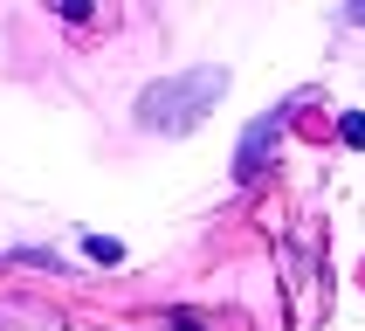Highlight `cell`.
Segmentation results:
<instances>
[{"mask_svg": "<svg viewBox=\"0 0 365 331\" xmlns=\"http://www.w3.org/2000/svg\"><path fill=\"white\" fill-rule=\"evenodd\" d=\"M221 90H227V69H214V62L180 69V76H159V83L138 97V124H145V131H186V124L200 118Z\"/></svg>", "mask_w": 365, "mask_h": 331, "instance_id": "6da1fadb", "label": "cell"}, {"mask_svg": "<svg viewBox=\"0 0 365 331\" xmlns=\"http://www.w3.org/2000/svg\"><path fill=\"white\" fill-rule=\"evenodd\" d=\"M276 138H283V118H255V124H248L242 152H235V180H255V173H262V159L276 152Z\"/></svg>", "mask_w": 365, "mask_h": 331, "instance_id": "7a4b0ae2", "label": "cell"}, {"mask_svg": "<svg viewBox=\"0 0 365 331\" xmlns=\"http://www.w3.org/2000/svg\"><path fill=\"white\" fill-rule=\"evenodd\" d=\"M345 145H359V152H365V118H359V111H345Z\"/></svg>", "mask_w": 365, "mask_h": 331, "instance_id": "3957f363", "label": "cell"}, {"mask_svg": "<svg viewBox=\"0 0 365 331\" xmlns=\"http://www.w3.org/2000/svg\"><path fill=\"white\" fill-rule=\"evenodd\" d=\"M351 21H359V28H365V0H351Z\"/></svg>", "mask_w": 365, "mask_h": 331, "instance_id": "277c9868", "label": "cell"}, {"mask_svg": "<svg viewBox=\"0 0 365 331\" xmlns=\"http://www.w3.org/2000/svg\"><path fill=\"white\" fill-rule=\"evenodd\" d=\"M180 331H200V325H193V317H180Z\"/></svg>", "mask_w": 365, "mask_h": 331, "instance_id": "5b68a950", "label": "cell"}]
</instances>
